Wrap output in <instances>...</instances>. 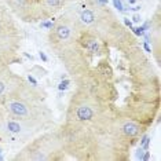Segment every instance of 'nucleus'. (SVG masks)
<instances>
[{
  "mask_svg": "<svg viewBox=\"0 0 161 161\" xmlns=\"http://www.w3.org/2000/svg\"><path fill=\"white\" fill-rule=\"evenodd\" d=\"M112 2H113L114 9H116L119 13H125V11H127L124 3H123V0H112Z\"/></svg>",
  "mask_w": 161,
  "mask_h": 161,
  "instance_id": "2eb2a0df",
  "label": "nucleus"
},
{
  "mask_svg": "<svg viewBox=\"0 0 161 161\" xmlns=\"http://www.w3.org/2000/svg\"><path fill=\"white\" fill-rule=\"evenodd\" d=\"M131 21H132V24H141L142 22V18H141V15H139V14H135Z\"/></svg>",
  "mask_w": 161,
  "mask_h": 161,
  "instance_id": "aec40b11",
  "label": "nucleus"
},
{
  "mask_svg": "<svg viewBox=\"0 0 161 161\" xmlns=\"http://www.w3.org/2000/svg\"><path fill=\"white\" fill-rule=\"evenodd\" d=\"M141 9H142L141 6H132V7L130 6L127 10H130V11H139V10H141Z\"/></svg>",
  "mask_w": 161,
  "mask_h": 161,
  "instance_id": "4be33fe9",
  "label": "nucleus"
},
{
  "mask_svg": "<svg viewBox=\"0 0 161 161\" xmlns=\"http://www.w3.org/2000/svg\"><path fill=\"white\" fill-rule=\"evenodd\" d=\"M70 86H72V80H70L69 77L62 79V80L59 81V84H58V90L59 91H62V92H65V91H68V90L70 88Z\"/></svg>",
  "mask_w": 161,
  "mask_h": 161,
  "instance_id": "ddd939ff",
  "label": "nucleus"
},
{
  "mask_svg": "<svg viewBox=\"0 0 161 161\" xmlns=\"http://www.w3.org/2000/svg\"><path fill=\"white\" fill-rule=\"evenodd\" d=\"M119 112L84 87H76L58 127L69 158L79 161H127L135 142L123 132Z\"/></svg>",
  "mask_w": 161,
  "mask_h": 161,
  "instance_id": "f03ea898",
  "label": "nucleus"
},
{
  "mask_svg": "<svg viewBox=\"0 0 161 161\" xmlns=\"http://www.w3.org/2000/svg\"><path fill=\"white\" fill-rule=\"evenodd\" d=\"M22 58L20 53H11V51H2L0 50V72L10 68L13 64H22Z\"/></svg>",
  "mask_w": 161,
  "mask_h": 161,
  "instance_id": "9d476101",
  "label": "nucleus"
},
{
  "mask_svg": "<svg viewBox=\"0 0 161 161\" xmlns=\"http://www.w3.org/2000/svg\"><path fill=\"white\" fill-rule=\"evenodd\" d=\"M6 110H4L3 105L0 102V136L3 135V131H4V121H6Z\"/></svg>",
  "mask_w": 161,
  "mask_h": 161,
  "instance_id": "4468645a",
  "label": "nucleus"
},
{
  "mask_svg": "<svg viewBox=\"0 0 161 161\" xmlns=\"http://www.w3.org/2000/svg\"><path fill=\"white\" fill-rule=\"evenodd\" d=\"M54 25H55V18H53V20H43V21H40V24H39V28L40 29H44V31H48L50 32L51 29L54 28Z\"/></svg>",
  "mask_w": 161,
  "mask_h": 161,
  "instance_id": "f8f14e48",
  "label": "nucleus"
},
{
  "mask_svg": "<svg viewBox=\"0 0 161 161\" xmlns=\"http://www.w3.org/2000/svg\"><path fill=\"white\" fill-rule=\"evenodd\" d=\"M22 42L24 32L18 26V24H15V25L0 24V50L20 53Z\"/></svg>",
  "mask_w": 161,
  "mask_h": 161,
  "instance_id": "423d86ee",
  "label": "nucleus"
},
{
  "mask_svg": "<svg viewBox=\"0 0 161 161\" xmlns=\"http://www.w3.org/2000/svg\"><path fill=\"white\" fill-rule=\"evenodd\" d=\"M47 40L76 87L97 94L123 120L150 128L158 119L160 76L109 6L79 0L55 18Z\"/></svg>",
  "mask_w": 161,
  "mask_h": 161,
  "instance_id": "f257e3e1",
  "label": "nucleus"
},
{
  "mask_svg": "<svg viewBox=\"0 0 161 161\" xmlns=\"http://www.w3.org/2000/svg\"><path fill=\"white\" fill-rule=\"evenodd\" d=\"M142 50H145L147 54H152V48H150V46H149V43H147V42L142 43Z\"/></svg>",
  "mask_w": 161,
  "mask_h": 161,
  "instance_id": "a211bd4d",
  "label": "nucleus"
},
{
  "mask_svg": "<svg viewBox=\"0 0 161 161\" xmlns=\"http://www.w3.org/2000/svg\"><path fill=\"white\" fill-rule=\"evenodd\" d=\"M76 2H79V0H66L68 6H69V4H72V3H76Z\"/></svg>",
  "mask_w": 161,
  "mask_h": 161,
  "instance_id": "393cba45",
  "label": "nucleus"
},
{
  "mask_svg": "<svg viewBox=\"0 0 161 161\" xmlns=\"http://www.w3.org/2000/svg\"><path fill=\"white\" fill-rule=\"evenodd\" d=\"M127 3H128V6H134V4L136 3V0H128Z\"/></svg>",
  "mask_w": 161,
  "mask_h": 161,
  "instance_id": "5701e85b",
  "label": "nucleus"
},
{
  "mask_svg": "<svg viewBox=\"0 0 161 161\" xmlns=\"http://www.w3.org/2000/svg\"><path fill=\"white\" fill-rule=\"evenodd\" d=\"M24 81L25 79L14 73L10 68L0 72V102H3L9 95H11Z\"/></svg>",
  "mask_w": 161,
  "mask_h": 161,
  "instance_id": "1a4fd4ad",
  "label": "nucleus"
},
{
  "mask_svg": "<svg viewBox=\"0 0 161 161\" xmlns=\"http://www.w3.org/2000/svg\"><path fill=\"white\" fill-rule=\"evenodd\" d=\"M13 15L26 24H35V0H2Z\"/></svg>",
  "mask_w": 161,
  "mask_h": 161,
  "instance_id": "6e6552de",
  "label": "nucleus"
},
{
  "mask_svg": "<svg viewBox=\"0 0 161 161\" xmlns=\"http://www.w3.org/2000/svg\"><path fill=\"white\" fill-rule=\"evenodd\" d=\"M39 57H40V59H42V61L44 62V64H47V62H48V57L46 55L44 51H40V53H39Z\"/></svg>",
  "mask_w": 161,
  "mask_h": 161,
  "instance_id": "6ab92c4d",
  "label": "nucleus"
},
{
  "mask_svg": "<svg viewBox=\"0 0 161 161\" xmlns=\"http://www.w3.org/2000/svg\"><path fill=\"white\" fill-rule=\"evenodd\" d=\"M95 2L101 6H109V0H95Z\"/></svg>",
  "mask_w": 161,
  "mask_h": 161,
  "instance_id": "412c9836",
  "label": "nucleus"
},
{
  "mask_svg": "<svg viewBox=\"0 0 161 161\" xmlns=\"http://www.w3.org/2000/svg\"><path fill=\"white\" fill-rule=\"evenodd\" d=\"M65 7H68L66 0H35V21L54 18Z\"/></svg>",
  "mask_w": 161,
  "mask_h": 161,
  "instance_id": "0eeeda50",
  "label": "nucleus"
},
{
  "mask_svg": "<svg viewBox=\"0 0 161 161\" xmlns=\"http://www.w3.org/2000/svg\"><path fill=\"white\" fill-rule=\"evenodd\" d=\"M121 22H123V25H124L125 28H128V29H130V31L134 28V24H132V21H130V20H128V18H123V21H121Z\"/></svg>",
  "mask_w": 161,
  "mask_h": 161,
  "instance_id": "dca6fc26",
  "label": "nucleus"
},
{
  "mask_svg": "<svg viewBox=\"0 0 161 161\" xmlns=\"http://www.w3.org/2000/svg\"><path fill=\"white\" fill-rule=\"evenodd\" d=\"M64 139L58 128L43 132L32 138L17 154L13 157L15 161H64L68 160Z\"/></svg>",
  "mask_w": 161,
  "mask_h": 161,
  "instance_id": "20e7f679",
  "label": "nucleus"
},
{
  "mask_svg": "<svg viewBox=\"0 0 161 161\" xmlns=\"http://www.w3.org/2000/svg\"><path fill=\"white\" fill-rule=\"evenodd\" d=\"M46 99L47 92L25 79V81L7 97L2 105L7 114L37 124L44 130L54 124L53 110L46 103Z\"/></svg>",
  "mask_w": 161,
  "mask_h": 161,
  "instance_id": "7ed1b4c3",
  "label": "nucleus"
},
{
  "mask_svg": "<svg viewBox=\"0 0 161 161\" xmlns=\"http://www.w3.org/2000/svg\"><path fill=\"white\" fill-rule=\"evenodd\" d=\"M43 128L39 127L37 124L25 121V120L17 119L13 117L10 114H6V121H4V131L3 136H9L11 141H18V142H28L32 138H35L39 131H42Z\"/></svg>",
  "mask_w": 161,
  "mask_h": 161,
  "instance_id": "39448f33",
  "label": "nucleus"
},
{
  "mask_svg": "<svg viewBox=\"0 0 161 161\" xmlns=\"http://www.w3.org/2000/svg\"><path fill=\"white\" fill-rule=\"evenodd\" d=\"M24 55H25L26 57V58H28V59H31V61H33V57H32V55H29V54H26V53H24Z\"/></svg>",
  "mask_w": 161,
  "mask_h": 161,
  "instance_id": "b1692460",
  "label": "nucleus"
},
{
  "mask_svg": "<svg viewBox=\"0 0 161 161\" xmlns=\"http://www.w3.org/2000/svg\"><path fill=\"white\" fill-rule=\"evenodd\" d=\"M0 24H6V25H15V20L13 18V14L6 4L0 0Z\"/></svg>",
  "mask_w": 161,
  "mask_h": 161,
  "instance_id": "9b49d317",
  "label": "nucleus"
},
{
  "mask_svg": "<svg viewBox=\"0 0 161 161\" xmlns=\"http://www.w3.org/2000/svg\"><path fill=\"white\" fill-rule=\"evenodd\" d=\"M26 80H28L31 84H33V86H39V83H37V80L33 77V75H32V73H29V75H28V77H26Z\"/></svg>",
  "mask_w": 161,
  "mask_h": 161,
  "instance_id": "f3484780",
  "label": "nucleus"
}]
</instances>
